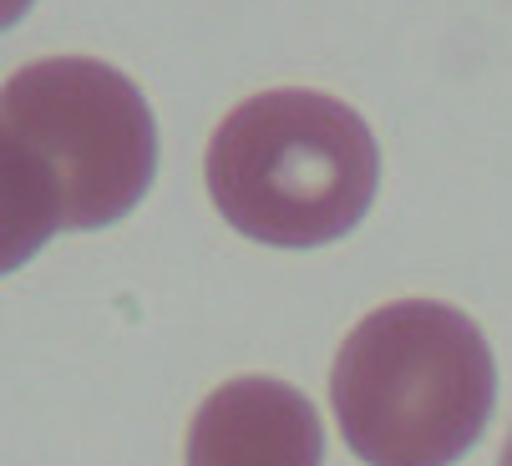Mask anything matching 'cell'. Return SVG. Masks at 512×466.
Wrapping results in <instances>:
<instances>
[{"label": "cell", "instance_id": "obj_1", "mask_svg": "<svg viewBox=\"0 0 512 466\" xmlns=\"http://www.w3.org/2000/svg\"><path fill=\"white\" fill-rule=\"evenodd\" d=\"M492 345L442 299L371 309L335 355L330 401L365 466H452L487 431Z\"/></svg>", "mask_w": 512, "mask_h": 466}, {"label": "cell", "instance_id": "obj_3", "mask_svg": "<svg viewBox=\"0 0 512 466\" xmlns=\"http://www.w3.org/2000/svg\"><path fill=\"white\" fill-rule=\"evenodd\" d=\"M0 132L46 173L61 228L117 223L158 168L148 102L117 66L92 56L21 66L0 87Z\"/></svg>", "mask_w": 512, "mask_h": 466}, {"label": "cell", "instance_id": "obj_5", "mask_svg": "<svg viewBox=\"0 0 512 466\" xmlns=\"http://www.w3.org/2000/svg\"><path fill=\"white\" fill-rule=\"evenodd\" d=\"M56 228L61 213L46 173L0 132V274L21 269Z\"/></svg>", "mask_w": 512, "mask_h": 466}, {"label": "cell", "instance_id": "obj_2", "mask_svg": "<svg viewBox=\"0 0 512 466\" xmlns=\"http://www.w3.org/2000/svg\"><path fill=\"white\" fill-rule=\"evenodd\" d=\"M203 178L224 223L244 239L315 249L365 218L381 152L340 97L279 87L239 102L213 127Z\"/></svg>", "mask_w": 512, "mask_h": 466}, {"label": "cell", "instance_id": "obj_6", "mask_svg": "<svg viewBox=\"0 0 512 466\" xmlns=\"http://www.w3.org/2000/svg\"><path fill=\"white\" fill-rule=\"evenodd\" d=\"M26 11H31V0H0V31H6V26H16Z\"/></svg>", "mask_w": 512, "mask_h": 466}, {"label": "cell", "instance_id": "obj_4", "mask_svg": "<svg viewBox=\"0 0 512 466\" xmlns=\"http://www.w3.org/2000/svg\"><path fill=\"white\" fill-rule=\"evenodd\" d=\"M325 431L315 406L284 380L239 375L198 406L188 466H320Z\"/></svg>", "mask_w": 512, "mask_h": 466}, {"label": "cell", "instance_id": "obj_7", "mask_svg": "<svg viewBox=\"0 0 512 466\" xmlns=\"http://www.w3.org/2000/svg\"><path fill=\"white\" fill-rule=\"evenodd\" d=\"M497 466H512V436H507V446H502V461Z\"/></svg>", "mask_w": 512, "mask_h": 466}]
</instances>
